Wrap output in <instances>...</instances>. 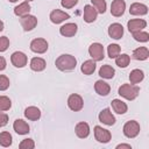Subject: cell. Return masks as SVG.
<instances>
[{
	"mask_svg": "<svg viewBox=\"0 0 149 149\" xmlns=\"http://www.w3.org/2000/svg\"><path fill=\"white\" fill-rule=\"evenodd\" d=\"M133 37H134L135 41H139V42H148L149 41V34L146 33V31L133 33Z\"/></svg>",
	"mask_w": 149,
	"mask_h": 149,
	"instance_id": "cell-34",
	"label": "cell"
},
{
	"mask_svg": "<svg viewBox=\"0 0 149 149\" xmlns=\"http://www.w3.org/2000/svg\"><path fill=\"white\" fill-rule=\"evenodd\" d=\"M68 106L71 111L73 112H78L83 108L84 106V101H83V98L79 95V94H71L68 99Z\"/></svg>",
	"mask_w": 149,
	"mask_h": 149,
	"instance_id": "cell-8",
	"label": "cell"
},
{
	"mask_svg": "<svg viewBox=\"0 0 149 149\" xmlns=\"http://www.w3.org/2000/svg\"><path fill=\"white\" fill-rule=\"evenodd\" d=\"M9 79L6 76L0 74V91H6L9 87Z\"/></svg>",
	"mask_w": 149,
	"mask_h": 149,
	"instance_id": "cell-36",
	"label": "cell"
},
{
	"mask_svg": "<svg viewBox=\"0 0 149 149\" xmlns=\"http://www.w3.org/2000/svg\"><path fill=\"white\" fill-rule=\"evenodd\" d=\"M45 66H47L45 61L43 58H41V57H34L30 61V69L33 71H36V72L43 71L45 69Z\"/></svg>",
	"mask_w": 149,
	"mask_h": 149,
	"instance_id": "cell-22",
	"label": "cell"
},
{
	"mask_svg": "<svg viewBox=\"0 0 149 149\" xmlns=\"http://www.w3.org/2000/svg\"><path fill=\"white\" fill-rule=\"evenodd\" d=\"M132 149V146L130 144H125V143H121V144H118L116 146V149Z\"/></svg>",
	"mask_w": 149,
	"mask_h": 149,
	"instance_id": "cell-41",
	"label": "cell"
},
{
	"mask_svg": "<svg viewBox=\"0 0 149 149\" xmlns=\"http://www.w3.org/2000/svg\"><path fill=\"white\" fill-rule=\"evenodd\" d=\"M115 63L120 68H127L129 65V62H130V57L127 55V54H122V55H119L118 57H115Z\"/></svg>",
	"mask_w": 149,
	"mask_h": 149,
	"instance_id": "cell-29",
	"label": "cell"
},
{
	"mask_svg": "<svg viewBox=\"0 0 149 149\" xmlns=\"http://www.w3.org/2000/svg\"><path fill=\"white\" fill-rule=\"evenodd\" d=\"M126 2L123 0H113L111 3V14L115 17L121 16L125 13Z\"/></svg>",
	"mask_w": 149,
	"mask_h": 149,
	"instance_id": "cell-10",
	"label": "cell"
},
{
	"mask_svg": "<svg viewBox=\"0 0 149 149\" xmlns=\"http://www.w3.org/2000/svg\"><path fill=\"white\" fill-rule=\"evenodd\" d=\"M29 12H30V5L28 1H24L14 8V14L17 16L27 15V14H29Z\"/></svg>",
	"mask_w": 149,
	"mask_h": 149,
	"instance_id": "cell-27",
	"label": "cell"
},
{
	"mask_svg": "<svg viewBox=\"0 0 149 149\" xmlns=\"http://www.w3.org/2000/svg\"><path fill=\"white\" fill-rule=\"evenodd\" d=\"M74 130H76V135L79 139H86L90 134V126H88V123L81 121V122H78L76 125Z\"/></svg>",
	"mask_w": 149,
	"mask_h": 149,
	"instance_id": "cell-16",
	"label": "cell"
},
{
	"mask_svg": "<svg viewBox=\"0 0 149 149\" xmlns=\"http://www.w3.org/2000/svg\"><path fill=\"white\" fill-rule=\"evenodd\" d=\"M99 121L107 125V126H112L115 123V118L112 114V112L109 111V108H105L99 113Z\"/></svg>",
	"mask_w": 149,
	"mask_h": 149,
	"instance_id": "cell-12",
	"label": "cell"
},
{
	"mask_svg": "<svg viewBox=\"0 0 149 149\" xmlns=\"http://www.w3.org/2000/svg\"><path fill=\"white\" fill-rule=\"evenodd\" d=\"M88 54L94 62H99L104 59V47L100 43H92L88 48Z\"/></svg>",
	"mask_w": 149,
	"mask_h": 149,
	"instance_id": "cell-4",
	"label": "cell"
},
{
	"mask_svg": "<svg viewBox=\"0 0 149 149\" xmlns=\"http://www.w3.org/2000/svg\"><path fill=\"white\" fill-rule=\"evenodd\" d=\"M94 137L100 143H108L112 139V135H111L109 130L104 129L100 126H95L94 127Z\"/></svg>",
	"mask_w": 149,
	"mask_h": 149,
	"instance_id": "cell-5",
	"label": "cell"
},
{
	"mask_svg": "<svg viewBox=\"0 0 149 149\" xmlns=\"http://www.w3.org/2000/svg\"><path fill=\"white\" fill-rule=\"evenodd\" d=\"M6 59L2 57V56H0V71H2V70H5L6 69Z\"/></svg>",
	"mask_w": 149,
	"mask_h": 149,
	"instance_id": "cell-40",
	"label": "cell"
},
{
	"mask_svg": "<svg viewBox=\"0 0 149 149\" xmlns=\"http://www.w3.org/2000/svg\"><path fill=\"white\" fill-rule=\"evenodd\" d=\"M12 144V135L8 132L0 133V146L2 147H9Z\"/></svg>",
	"mask_w": 149,
	"mask_h": 149,
	"instance_id": "cell-30",
	"label": "cell"
},
{
	"mask_svg": "<svg viewBox=\"0 0 149 149\" xmlns=\"http://www.w3.org/2000/svg\"><path fill=\"white\" fill-rule=\"evenodd\" d=\"M8 1H10V2H16L17 0H8Z\"/></svg>",
	"mask_w": 149,
	"mask_h": 149,
	"instance_id": "cell-43",
	"label": "cell"
},
{
	"mask_svg": "<svg viewBox=\"0 0 149 149\" xmlns=\"http://www.w3.org/2000/svg\"><path fill=\"white\" fill-rule=\"evenodd\" d=\"M8 123V115L0 111V127H5Z\"/></svg>",
	"mask_w": 149,
	"mask_h": 149,
	"instance_id": "cell-39",
	"label": "cell"
},
{
	"mask_svg": "<svg viewBox=\"0 0 149 149\" xmlns=\"http://www.w3.org/2000/svg\"><path fill=\"white\" fill-rule=\"evenodd\" d=\"M94 90L99 95L106 97V95H108V93L111 91V86L104 80H97L94 84Z\"/></svg>",
	"mask_w": 149,
	"mask_h": 149,
	"instance_id": "cell-18",
	"label": "cell"
},
{
	"mask_svg": "<svg viewBox=\"0 0 149 149\" xmlns=\"http://www.w3.org/2000/svg\"><path fill=\"white\" fill-rule=\"evenodd\" d=\"M77 29L78 28H77L76 23H66L59 28V33H61V35H63L65 37H71V36L76 35Z\"/></svg>",
	"mask_w": 149,
	"mask_h": 149,
	"instance_id": "cell-20",
	"label": "cell"
},
{
	"mask_svg": "<svg viewBox=\"0 0 149 149\" xmlns=\"http://www.w3.org/2000/svg\"><path fill=\"white\" fill-rule=\"evenodd\" d=\"M112 108L118 114H125L127 112V109H128L126 102H123V101H121L119 99H114L112 101Z\"/></svg>",
	"mask_w": 149,
	"mask_h": 149,
	"instance_id": "cell-26",
	"label": "cell"
},
{
	"mask_svg": "<svg viewBox=\"0 0 149 149\" xmlns=\"http://www.w3.org/2000/svg\"><path fill=\"white\" fill-rule=\"evenodd\" d=\"M20 23H21V26H22L24 31H30L36 27L37 19L34 15L27 14V15H23V16L20 17Z\"/></svg>",
	"mask_w": 149,
	"mask_h": 149,
	"instance_id": "cell-6",
	"label": "cell"
},
{
	"mask_svg": "<svg viewBox=\"0 0 149 149\" xmlns=\"http://www.w3.org/2000/svg\"><path fill=\"white\" fill-rule=\"evenodd\" d=\"M91 2L98 13L104 14L106 12V1L105 0H91Z\"/></svg>",
	"mask_w": 149,
	"mask_h": 149,
	"instance_id": "cell-31",
	"label": "cell"
},
{
	"mask_svg": "<svg viewBox=\"0 0 149 149\" xmlns=\"http://www.w3.org/2000/svg\"><path fill=\"white\" fill-rule=\"evenodd\" d=\"M77 3H78V0H62V1H61V5H62L64 8H68V9L74 7Z\"/></svg>",
	"mask_w": 149,
	"mask_h": 149,
	"instance_id": "cell-38",
	"label": "cell"
},
{
	"mask_svg": "<svg viewBox=\"0 0 149 149\" xmlns=\"http://www.w3.org/2000/svg\"><path fill=\"white\" fill-rule=\"evenodd\" d=\"M34 147H35V143H34V141L31 139H24L19 144L20 149H34Z\"/></svg>",
	"mask_w": 149,
	"mask_h": 149,
	"instance_id": "cell-35",
	"label": "cell"
},
{
	"mask_svg": "<svg viewBox=\"0 0 149 149\" xmlns=\"http://www.w3.org/2000/svg\"><path fill=\"white\" fill-rule=\"evenodd\" d=\"M140 133V125L139 122L134 121V120H130V121H127L123 126V134L128 139H134L139 135Z\"/></svg>",
	"mask_w": 149,
	"mask_h": 149,
	"instance_id": "cell-3",
	"label": "cell"
},
{
	"mask_svg": "<svg viewBox=\"0 0 149 149\" xmlns=\"http://www.w3.org/2000/svg\"><path fill=\"white\" fill-rule=\"evenodd\" d=\"M9 47V40L7 36H2L0 37V52H3L8 49Z\"/></svg>",
	"mask_w": 149,
	"mask_h": 149,
	"instance_id": "cell-37",
	"label": "cell"
},
{
	"mask_svg": "<svg viewBox=\"0 0 149 149\" xmlns=\"http://www.w3.org/2000/svg\"><path fill=\"white\" fill-rule=\"evenodd\" d=\"M134 59L136 61H144L149 57V50L146 48V47H140L137 49H135L133 51V56H132Z\"/></svg>",
	"mask_w": 149,
	"mask_h": 149,
	"instance_id": "cell-23",
	"label": "cell"
},
{
	"mask_svg": "<svg viewBox=\"0 0 149 149\" xmlns=\"http://www.w3.org/2000/svg\"><path fill=\"white\" fill-rule=\"evenodd\" d=\"M97 15H98V12H97V9H95L93 6L86 5V6L84 7V21H85V22L91 23V22L95 21Z\"/></svg>",
	"mask_w": 149,
	"mask_h": 149,
	"instance_id": "cell-17",
	"label": "cell"
},
{
	"mask_svg": "<svg viewBox=\"0 0 149 149\" xmlns=\"http://www.w3.org/2000/svg\"><path fill=\"white\" fill-rule=\"evenodd\" d=\"M114 73H115V70L108 64L102 65L99 70V76L105 78V79H112L114 77Z\"/></svg>",
	"mask_w": 149,
	"mask_h": 149,
	"instance_id": "cell-25",
	"label": "cell"
},
{
	"mask_svg": "<svg viewBox=\"0 0 149 149\" xmlns=\"http://www.w3.org/2000/svg\"><path fill=\"white\" fill-rule=\"evenodd\" d=\"M68 19H70V15L68 13L63 12V10L55 9V10H52L50 13V21L52 23H55V24H58V23H61V22H63V21H65Z\"/></svg>",
	"mask_w": 149,
	"mask_h": 149,
	"instance_id": "cell-13",
	"label": "cell"
},
{
	"mask_svg": "<svg viewBox=\"0 0 149 149\" xmlns=\"http://www.w3.org/2000/svg\"><path fill=\"white\" fill-rule=\"evenodd\" d=\"M10 62L15 68H23L27 65V56L21 51H15L10 56Z\"/></svg>",
	"mask_w": 149,
	"mask_h": 149,
	"instance_id": "cell-9",
	"label": "cell"
},
{
	"mask_svg": "<svg viewBox=\"0 0 149 149\" xmlns=\"http://www.w3.org/2000/svg\"><path fill=\"white\" fill-rule=\"evenodd\" d=\"M127 26H128V30L133 34V33H136V31H141L143 28H146L147 22L142 19H133V20L128 21Z\"/></svg>",
	"mask_w": 149,
	"mask_h": 149,
	"instance_id": "cell-11",
	"label": "cell"
},
{
	"mask_svg": "<svg viewBox=\"0 0 149 149\" xmlns=\"http://www.w3.org/2000/svg\"><path fill=\"white\" fill-rule=\"evenodd\" d=\"M81 72L86 76H90L94 72L95 70V62L93 59H88V61H85L83 64H81V68H80Z\"/></svg>",
	"mask_w": 149,
	"mask_h": 149,
	"instance_id": "cell-24",
	"label": "cell"
},
{
	"mask_svg": "<svg viewBox=\"0 0 149 149\" xmlns=\"http://www.w3.org/2000/svg\"><path fill=\"white\" fill-rule=\"evenodd\" d=\"M107 52L109 58H115L120 55V47L118 44H109L107 47Z\"/></svg>",
	"mask_w": 149,
	"mask_h": 149,
	"instance_id": "cell-32",
	"label": "cell"
},
{
	"mask_svg": "<svg viewBox=\"0 0 149 149\" xmlns=\"http://www.w3.org/2000/svg\"><path fill=\"white\" fill-rule=\"evenodd\" d=\"M3 30V22L0 20V31H2Z\"/></svg>",
	"mask_w": 149,
	"mask_h": 149,
	"instance_id": "cell-42",
	"label": "cell"
},
{
	"mask_svg": "<svg viewBox=\"0 0 149 149\" xmlns=\"http://www.w3.org/2000/svg\"><path fill=\"white\" fill-rule=\"evenodd\" d=\"M143 78H144V73L140 69H135V70H133L129 73V81H130V84H137V83L142 81Z\"/></svg>",
	"mask_w": 149,
	"mask_h": 149,
	"instance_id": "cell-28",
	"label": "cell"
},
{
	"mask_svg": "<svg viewBox=\"0 0 149 149\" xmlns=\"http://www.w3.org/2000/svg\"><path fill=\"white\" fill-rule=\"evenodd\" d=\"M76 64H77V59L74 58V56L68 55V54L61 55L56 59V62H55L56 68L58 70H61V71H70V70H73L76 68Z\"/></svg>",
	"mask_w": 149,
	"mask_h": 149,
	"instance_id": "cell-1",
	"label": "cell"
},
{
	"mask_svg": "<svg viewBox=\"0 0 149 149\" xmlns=\"http://www.w3.org/2000/svg\"><path fill=\"white\" fill-rule=\"evenodd\" d=\"M27 1H28V2H29V1H33V0H27Z\"/></svg>",
	"mask_w": 149,
	"mask_h": 149,
	"instance_id": "cell-44",
	"label": "cell"
},
{
	"mask_svg": "<svg viewBox=\"0 0 149 149\" xmlns=\"http://www.w3.org/2000/svg\"><path fill=\"white\" fill-rule=\"evenodd\" d=\"M12 106V101L6 95H1L0 97V111L3 112V111H8Z\"/></svg>",
	"mask_w": 149,
	"mask_h": 149,
	"instance_id": "cell-33",
	"label": "cell"
},
{
	"mask_svg": "<svg viewBox=\"0 0 149 149\" xmlns=\"http://www.w3.org/2000/svg\"><path fill=\"white\" fill-rule=\"evenodd\" d=\"M30 50L36 54H44L48 50V42L44 38H35L30 43Z\"/></svg>",
	"mask_w": 149,
	"mask_h": 149,
	"instance_id": "cell-7",
	"label": "cell"
},
{
	"mask_svg": "<svg viewBox=\"0 0 149 149\" xmlns=\"http://www.w3.org/2000/svg\"><path fill=\"white\" fill-rule=\"evenodd\" d=\"M108 35L114 40H120L123 35V27L120 23H112L108 27Z\"/></svg>",
	"mask_w": 149,
	"mask_h": 149,
	"instance_id": "cell-14",
	"label": "cell"
},
{
	"mask_svg": "<svg viewBox=\"0 0 149 149\" xmlns=\"http://www.w3.org/2000/svg\"><path fill=\"white\" fill-rule=\"evenodd\" d=\"M140 93V87L130 84H123L119 87V94L127 100H134Z\"/></svg>",
	"mask_w": 149,
	"mask_h": 149,
	"instance_id": "cell-2",
	"label": "cell"
},
{
	"mask_svg": "<svg viewBox=\"0 0 149 149\" xmlns=\"http://www.w3.org/2000/svg\"><path fill=\"white\" fill-rule=\"evenodd\" d=\"M24 116L28 119V120H31V121H36L41 118V111L35 107V106H29L24 109Z\"/></svg>",
	"mask_w": 149,
	"mask_h": 149,
	"instance_id": "cell-21",
	"label": "cell"
},
{
	"mask_svg": "<svg viewBox=\"0 0 149 149\" xmlns=\"http://www.w3.org/2000/svg\"><path fill=\"white\" fill-rule=\"evenodd\" d=\"M129 13L132 15H146L148 13V7L140 2H134L130 5Z\"/></svg>",
	"mask_w": 149,
	"mask_h": 149,
	"instance_id": "cell-19",
	"label": "cell"
},
{
	"mask_svg": "<svg viewBox=\"0 0 149 149\" xmlns=\"http://www.w3.org/2000/svg\"><path fill=\"white\" fill-rule=\"evenodd\" d=\"M13 128H14L15 133H17L19 135H26L29 133V126L22 119H16L13 123Z\"/></svg>",
	"mask_w": 149,
	"mask_h": 149,
	"instance_id": "cell-15",
	"label": "cell"
}]
</instances>
